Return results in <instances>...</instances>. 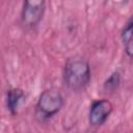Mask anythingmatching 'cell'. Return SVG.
<instances>
[{"mask_svg": "<svg viewBox=\"0 0 133 133\" xmlns=\"http://www.w3.org/2000/svg\"><path fill=\"white\" fill-rule=\"evenodd\" d=\"M122 38L125 44L133 38V18L130 20V22L124 28V30L122 32Z\"/></svg>", "mask_w": 133, "mask_h": 133, "instance_id": "obj_7", "label": "cell"}, {"mask_svg": "<svg viewBox=\"0 0 133 133\" xmlns=\"http://www.w3.org/2000/svg\"><path fill=\"white\" fill-rule=\"evenodd\" d=\"M62 104L63 99L60 92L54 89H49L41 95L37 102V110L43 116L50 117L60 110Z\"/></svg>", "mask_w": 133, "mask_h": 133, "instance_id": "obj_2", "label": "cell"}, {"mask_svg": "<svg viewBox=\"0 0 133 133\" xmlns=\"http://www.w3.org/2000/svg\"><path fill=\"white\" fill-rule=\"evenodd\" d=\"M112 111V105L108 100H99L92 103L89 110V123L92 126H101Z\"/></svg>", "mask_w": 133, "mask_h": 133, "instance_id": "obj_4", "label": "cell"}, {"mask_svg": "<svg viewBox=\"0 0 133 133\" xmlns=\"http://www.w3.org/2000/svg\"><path fill=\"white\" fill-rule=\"evenodd\" d=\"M24 92L19 88H11L7 91V107L11 113H16L18 107L24 100Z\"/></svg>", "mask_w": 133, "mask_h": 133, "instance_id": "obj_5", "label": "cell"}, {"mask_svg": "<svg viewBox=\"0 0 133 133\" xmlns=\"http://www.w3.org/2000/svg\"><path fill=\"white\" fill-rule=\"evenodd\" d=\"M45 11V2L31 0L25 1L22 10V22L28 27L35 26L42 19Z\"/></svg>", "mask_w": 133, "mask_h": 133, "instance_id": "obj_3", "label": "cell"}, {"mask_svg": "<svg viewBox=\"0 0 133 133\" xmlns=\"http://www.w3.org/2000/svg\"><path fill=\"white\" fill-rule=\"evenodd\" d=\"M65 84L73 90L84 88L90 80V69L88 62L81 57L70 58L63 72Z\"/></svg>", "mask_w": 133, "mask_h": 133, "instance_id": "obj_1", "label": "cell"}, {"mask_svg": "<svg viewBox=\"0 0 133 133\" xmlns=\"http://www.w3.org/2000/svg\"><path fill=\"white\" fill-rule=\"evenodd\" d=\"M118 82H119V74L118 73H113L108 79L107 81L105 82L104 86L107 90H113L117 87L118 85Z\"/></svg>", "mask_w": 133, "mask_h": 133, "instance_id": "obj_6", "label": "cell"}, {"mask_svg": "<svg viewBox=\"0 0 133 133\" xmlns=\"http://www.w3.org/2000/svg\"><path fill=\"white\" fill-rule=\"evenodd\" d=\"M126 45V52L130 57H133V38L131 41H129L128 43L125 44Z\"/></svg>", "mask_w": 133, "mask_h": 133, "instance_id": "obj_8", "label": "cell"}]
</instances>
